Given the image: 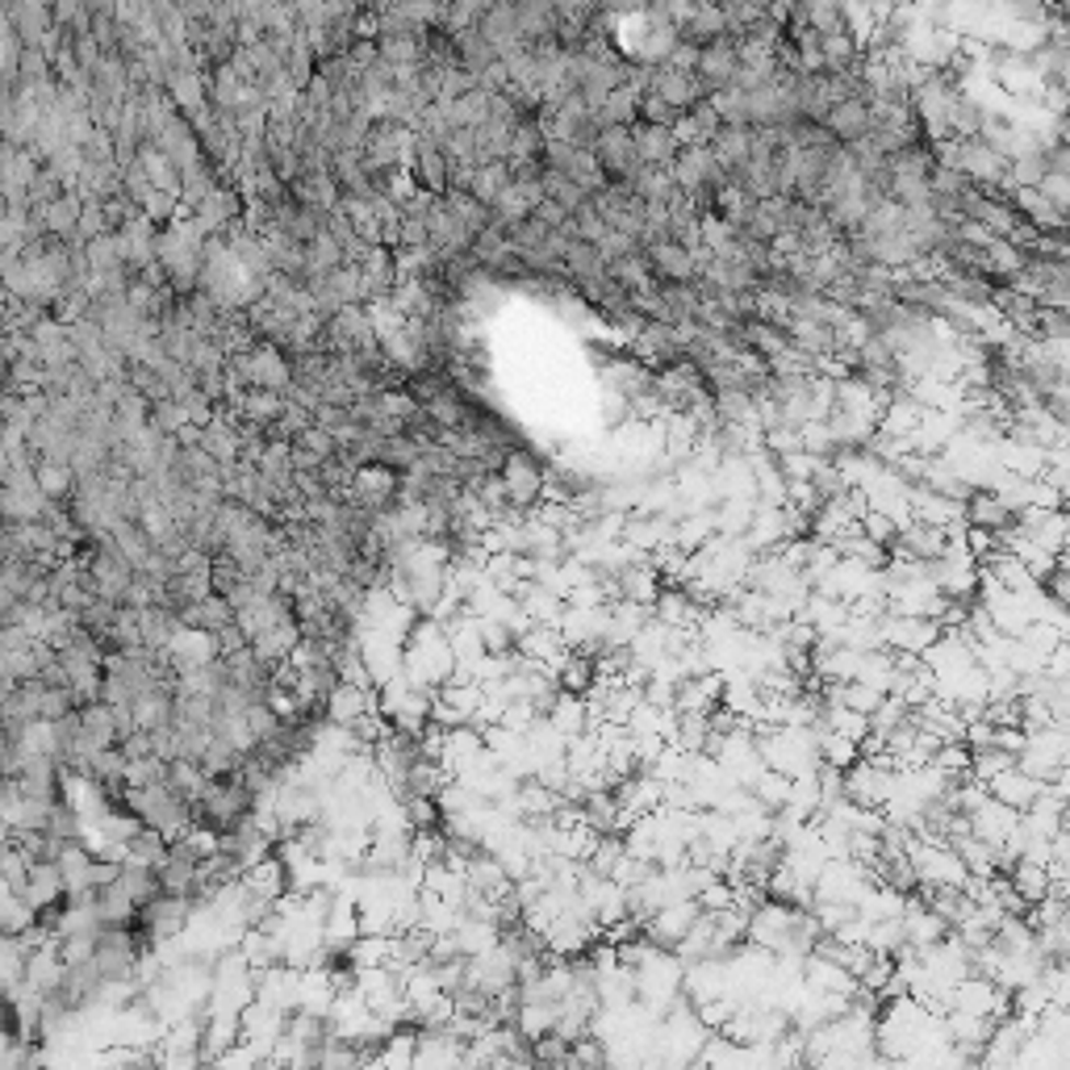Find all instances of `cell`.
Listing matches in <instances>:
<instances>
[{"mask_svg": "<svg viewBox=\"0 0 1070 1070\" xmlns=\"http://www.w3.org/2000/svg\"><path fill=\"white\" fill-rule=\"evenodd\" d=\"M126 807L143 824L159 828L168 841H180L189 828L197 824L193 820V799L180 795L172 782H156V786H130L126 790Z\"/></svg>", "mask_w": 1070, "mask_h": 1070, "instance_id": "1", "label": "cell"}, {"mask_svg": "<svg viewBox=\"0 0 1070 1070\" xmlns=\"http://www.w3.org/2000/svg\"><path fill=\"white\" fill-rule=\"evenodd\" d=\"M251 811H255V795L239 782V774L235 778H209L205 790H201V799L193 802V820L218 828V832L239 828Z\"/></svg>", "mask_w": 1070, "mask_h": 1070, "instance_id": "2", "label": "cell"}, {"mask_svg": "<svg viewBox=\"0 0 1070 1070\" xmlns=\"http://www.w3.org/2000/svg\"><path fill=\"white\" fill-rule=\"evenodd\" d=\"M502 481H506V498L514 511H535L544 502V486H548V468L535 460V452L527 447H511L506 465H502Z\"/></svg>", "mask_w": 1070, "mask_h": 1070, "instance_id": "3", "label": "cell"}, {"mask_svg": "<svg viewBox=\"0 0 1070 1070\" xmlns=\"http://www.w3.org/2000/svg\"><path fill=\"white\" fill-rule=\"evenodd\" d=\"M594 156H599L602 172L611 184H631L636 172L645 168V159L636 151V138H631V126H602L599 143H594Z\"/></svg>", "mask_w": 1070, "mask_h": 1070, "instance_id": "4", "label": "cell"}, {"mask_svg": "<svg viewBox=\"0 0 1070 1070\" xmlns=\"http://www.w3.org/2000/svg\"><path fill=\"white\" fill-rule=\"evenodd\" d=\"M694 76H698V84L707 89V96L732 89L736 80H740V38L724 34V38H715V43H703Z\"/></svg>", "mask_w": 1070, "mask_h": 1070, "instance_id": "5", "label": "cell"}, {"mask_svg": "<svg viewBox=\"0 0 1070 1070\" xmlns=\"http://www.w3.org/2000/svg\"><path fill=\"white\" fill-rule=\"evenodd\" d=\"M645 255L652 272L669 281V285H691L698 281V255L694 247H686L682 239H657V243H645Z\"/></svg>", "mask_w": 1070, "mask_h": 1070, "instance_id": "6", "label": "cell"}, {"mask_svg": "<svg viewBox=\"0 0 1070 1070\" xmlns=\"http://www.w3.org/2000/svg\"><path fill=\"white\" fill-rule=\"evenodd\" d=\"M645 92H657V96L669 101L678 113H686V110H694L698 101H707V89L698 84L694 71H686V67H669V64L652 67V80H648Z\"/></svg>", "mask_w": 1070, "mask_h": 1070, "instance_id": "7", "label": "cell"}, {"mask_svg": "<svg viewBox=\"0 0 1070 1070\" xmlns=\"http://www.w3.org/2000/svg\"><path fill=\"white\" fill-rule=\"evenodd\" d=\"M243 209H247V197L239 193V189H230V184H214L193 214H197V223L205 226L209 235H226L230 226L243 218Z\"/></svg>", "mask_w": 1070, "mask_h": 1070, "instance_id": "8", "label": "cell"}, {"mask_svg": "<svg viewBox=\"0 0 1070 1070\" xmlns=\"http://www.w3.org/2000/svg\"><path fill=\"white\" fill-rule=\"evenodd\" d=\"M707 147H712L715 163H719L728 177H736V172L753 159V126H749V122H724Z\"/></svg>", "mask_w": 1070, "mask_h": 1070, "instance_id": "9", "label": "cell"}, {"mask_svg": "<svg viewBox=\"0 0 1070 1070\" xmlns=\"http://www.w3.org/2000/svg\"><path fill=\"white\" fill-rule=\"evenodd\" d=\"M481 34L490 38V46L498 50V59H506L511 50H519V46H527V38H523V25H519V9H514L511 0H498V4H490L486 13H481Z\"/></svg>", "mask_w": 1070, "mask_h": 1070, "instance_id": "10", "label": "cell"}, {"mask_svg": "<svg viewBox=\"0 0 1070 1070\" xmlns=\"http://www.w3.org/2000/svg\"><path fill=\"white\" fill-rule=\"evenodd\" d=\"M728 34V9L724 4H686L682 22H678V38H691V43H715Z\"/></svg>", "mask_w": 1070, "mask_h": 1070, "instance_id": "11", "label": "cell"}, {"mask_svg": "<svg viewBox=\"0 0 1070 1070\" xmlns=\"http://www.w3.org/2000/svg\"><path fill=\"white\" fill-rule=\"evenodd\" d=\"M824 126L836 134L841 143H857V138L869 134V126H874V105H869V96H845V101H836Z\"/></svg>", "mask_w": 1070, "mask_h": 1070, "instance_id": "12", "label": "cell"}, {"mask_svg": "<svg viewBox=\"0 0 1070 1070\" xmlns=\"http://www.w3.org/2000/svg\"><path fill=\"white\" fill-rule=\"evenodd\" d=\"M631 138H636V151H640V159H645V163H652V168H673V159H678V151H682L678 134L669 130V126L631 122Z\"/></svg>", "mask_w": 1070, "mask_h": 1070, "instance_id": "13", "label": "cell"}, {"mask_svg": "<svg viewBox=\"0 0 1070 1070\" xmlns=\"http://www.w3.org/2000/svg\"><path fill=\"white\" fill-rule=\"evenodd\" d=\"M565 276H569V285L578 289V285H585V281H599V276H611V260L602 255L599 243H585V239H573V243L565 247Z\"/></svg>", "mask_w": 1070, "mask_h": 1070, "instance_id": "14", "label": "cell"}, {"mask_svg": "<svg viewBox=\"0 0 1070 1070\" xmlns=\"http://www.w3.org/2000/svg\"><path fill=\"white\" fill-rule=\"evenodd\" d=\"M414 180H419V189H426V193H440L444 197L447 189H452V159H447L444 147H435V143H423L419 138V151H414Z\"/></svg>", "mask_w": 1070, "mask_h": 1070, "instance_id": "15", "label": "cell"}, {"mask_svg": "<svg viewBox=\"0 0 1070 1070\" xmlns=\"http://www.w3.org/2000/svg\"><path fill=\"white\" fill-rule=\"evenodd\" d=\"M514 9H519V25H523V38H527V43H548V38H557V30H560L557 0H514Z\"/></svg>", "mask_w": 1070, "mask_h": 1070, "instance_id": "16", "label": "cell"}, {"mask_svg": "<svg viewBox=\"0 0 1070 1070\" xmlns=\"http://www.w3.org/2000/svg\"><path fill=\"white\" fill-rule=\"evenodd\" d=\"M80 719H84V740H89V749H113V744H122L117 715H113V707L105 703V698L84 703V707H80Z\"/></svg>", "mask_w": 1070, "mask_h": 1070, "instance_id": "17", "label": "cell"}, {"mask_svg": "<svg viewBox=\"0 0 1070 1070\" xmlns=\"http://www.w3.org/2000/svg\"><path fill=\"white\" fill-rule=\"evenodd\" d=\"M43 214V226L46 235H59V239H67V235H76L80 230V218H84V193L80 189H67L59 201H50L46 209H38Z\"/></svg>", "mask_w": 1070, "mask_h": 1070, "instance_id": "18", "label": "cell"}, {"mask_svg": "<svg viewBox=\"0 0 1070 1070\" xmlns=\"http://www.w3.org/2000/svg\"><path fill=\"white\" fill-rule=\"evenodd\" d=\"M444 201H447V209L456 214V223L465 226L473 239H477L481 230H490V226H493V205H486L481 197H473L468 189H447Z\"/></svg>", "mask_w": 1070, "mask_h": 1070, "instance_id": "19", "label": "cell"}, {"mask_svg": "<svg viewBox=\"0 0 1070 1070\" xmlns=\"http://www.w3.org/2000/svg\"><path fill=\"white\" fill-rule=\"evenodd\" d=\"M452 46H456V55H460V64L473 71V76H481L486 67L498 64V50L490 46V38L481 34V25H468V30H456L452 34Z\"/></svg>", "mask_w": 1070, "mask_h": 1070, "instance_id": "20", "label": "cell"}, {"mask_svg": "<svg viewBox=\"0 0 1070 1070\" xmlns=\"http://www.w3.org/2000/svg\"><path fill=\"white\" fill-rule=\"evenodd\" d=\"M514 184V168L511 159H486V163H477V172H473V197H481L486 205H493V201L502 197L506 189Z\"/></svg>", "mask_w": 1070, "mask_h": 1070, "instance_id": "21", "label": "cell"}, {"mask_svg": "<svg viewBox=\"0 0 1070 1070\" xmlns=\"http://www.w3.org/2000/svg\"><path fill=\"white\" fill-rule=\"evenodd\" d=\"M34 473H38V486H43L46 498H55V502H71V498H76V481H80V477H76V465L38 456Z\"/></svg>", "mask_w": 1070, "mask_h": 1070, "instance_id": "22", "label": "cell"}, {"mask_svg": "<svg viewBox=\"0 0 1070 1070\" xmlns=\"http://www.w3.org/2000/svg\"><path fill=\"white\" fill-rule=\"evenodd\" d=\"M247 753L239 749V744H230L226 736L214 732V740H209V749L201 753V765H205V774L209 778H235L239 770H243Z\"/></svg>", "mask_w": 1070, "mask_h": 1070, "instance_id": "23", "label": "cell"}, {"mask_svg": "<svg viewBox=\"0 0 1070 1070\" xmlns=\"http://www.w3.org/2000/svg\"><path fill=\"white\" fill-rule=\"evenodd\" d=\"M539 184H544V197L560 201L569 214H578L581 205L590 201V193L581 189L578 180L569 177V172H560V168H548V163H544V172H539Z\"/></svg>", "mask_w": 1070, "mask_h": 1070, "instance_id": "24", "label": "cell"}, {"mask_svg": "<svg viewBox=\"0 0 1070 1070\" xmlns=\"http://www.w3.org/2000/svg\"><path fill=\"white\" fill-rule=\"evenodd\" d=\"M636 110H640V92L624 84V89H615L599 110H594V122H599V130L602 126H631V122H636Z\"/></svg>", "mask_w": 1070, "mask_h": 1070, "instance_id": "25", "label": "cell"}, {"mask_svg": "<svg viewBox=\"0 0 1070 1070\" xmlns=\"http://www.w3.org/2000/svg\"><path fill=\"white\" fill-rule=\"evenodd\" d=\"M113 544H117V548L130 557L134 569L151 557V553H156V539L147 535V527H143V523H134V519H122V523L113 527Z\"/></svg>", "mask_w": 1070, "mask_h": 1070, "instance_id": "26", "label": "cell"}, {"mask_svg": "<svg viewBox=\"0 0 1070 1070\" xmlns=\"http://www.w3.org/2000/svg\"><path fill=\"white\" fill-rule=\"evenodd\" d=\"M168 849H172V841H168L159 828L138 824V832L126 841V857H134V862H147V866H159V862L168 857Z\"/></svg>", "mask_w": 1070, "mask_h": 1070, "instance_id": "27", "label": "cell"}, {"mask_svg": "<svg viewBox=\"0 0 1070 1070\" xmlns=\"http://www.w3.org/2000/svg\"><path fill=\"white\" fill-rule=\"evenodd\" d=\"M377 50H380V59L394 67L423 64V38H414V34H385V38H377Z\"/></svg>", "mask_w": 1070, "mask_h": 1070, "instance_id": "28", "label": "cell"}, {"mask_svg": "<svg viewBox=\"0 0 1070 1070\" xmlns=\"http://www.w3.org/2000/svg\"><path fill=\"white\" fill-rule=\"evenodd\" d=\"M0 869H4V891H25L30 869H34V857H30L22 845L4 841V862H0Z\"/></svg>", "mask_w": 1070, "mask_h": 1070, "instance_id": "29", "label": "cell"}, {"mask_svg": "<svg viewBox=\"0 0 1070 1070\" xmlns=\"http://www.w3.org/2000/svg\"><path fill=\"white\" fill-rule=\"evenodd\" d=\"M151 426H156L159 435H180V431L189 426V410H184V401H180V398L151 401Z\"/></svg>", "mask_w": 1070, "mask_h": 1070, "instance_id": "30", "label": "cell"}, {"mask_svg": "<svg viewBox=\"0 0 1070 1070\" xmlns=\"http://www.w3.org/2000/svg\"><path fill=\"white\" fill-rule=\"evenodd\" d=\"M143 214L151 218V223L163 230V226H172L184 214V201L177 197V193H163V189H151V197L143 201Z\"/></svg>", "mask_w": 1070, "mask_h": 1070, "instance_id": "31", "label": "cell"}, {"mask_svg": "<svg viewBox=\"0 0 1070 1070\" xmlns=\"http://www.w3.org/2000/svg\"><path fill=\"white\" fill-rule=\"evenodd\" d=\"M573 226H578V239H585V243H602V239L611 235V223L602 218V209H599V201H594V197L585 201L578 214H573Z\"/></svg>", "mask_w": 1070, "mask_h": 1070, "instance_id": "32", "label": "cell"}, {"mask_svg": "<svg viewBox=\"0 0 1070 1070\" xmlns=\"http://www.w3.org/2000/svg\"><path fill=\"white\" fill-rule=\"evenodd\" d=\"M678 117H682V113L673 110L669 101H661L657 92H640V110H636V122H648V126H669V130H673V126H678Z\"/></svg>", "mask_w": 1070, "mask_h": 1070, "instance_id": "33", "label": "cell"}, {"mask_svg": "<svg viewBox=\"0 0 1070 1070\" xmlns=\"http://www.w3.org/2000/svg\"><path fill=\"white\" fill-rule=\"evenodd\" d=\"M247 573L239 569V560H230V557H214V569H209V581H214V594H235L239 590V581H243Z\"/></svg>", "mask_w": 1070, "mask_h": 1070, "instance_id": "34", "label": "cell"}, {"mask_svg": "<svg viewBox=\"0 0 1070 1070\" xmlns=\"http://www.w3.org/2000/svg\"><path fill=\"white\" fill-rule=\"evenodd\" d=\"M297 444H306L310 452L327 456V460H331V456H339V435H334V431H327L322 423H310V426H306V431L297 435Z\"/></svg>", "mask_w": 1070, "mask_h": 1070, "instance_id": "35", "label": "cell"}]
</instances>
